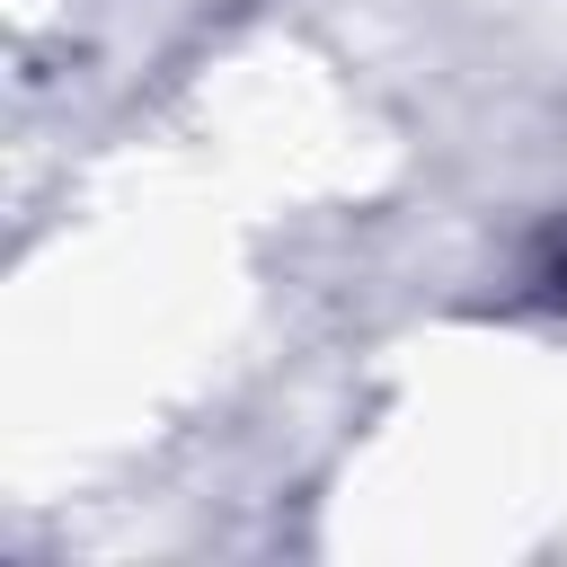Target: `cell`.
<instances>
[{
    "mask_svg": "<svg viewBox=\"0 0 567 567\" xmlns=\"http://www.w3.org/2000/svg\"><path fill=\"white\" fill-rule=\"evenodd\" d=\"M540 284H549V292H558V301H567V230H558V239H549V257H540Z\"/></svg>",
    "mask_w": 567,
    "mask_h": 567,
    "instance_id": "cell-1",
    "label": "cell"
}]
</instances>
